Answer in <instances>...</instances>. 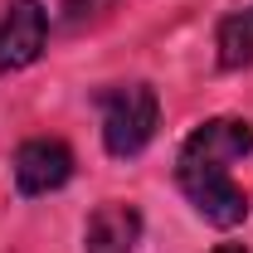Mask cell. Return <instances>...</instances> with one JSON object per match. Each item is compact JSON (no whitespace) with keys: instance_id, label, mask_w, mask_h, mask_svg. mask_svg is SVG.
I'll list each match as a JSON object with an SVG mask.
<instances>
[{"instance_id":"1","label":"cell","mask_w":253,"mask_h":253,"mask_svg":"<svg viewBox=\"0 0 253 253\" xmlns=\"http://www.w3.org/2000/svg\"><path fill=\"white\" fill-rule=\"evenodd\" d=\"M253 151V126L244 117H210L185 136L175 156V180L195 205V214L214 229H234L249 219V195L234 185L229 166Z\"/></svg>"},{"instance_id":"4","label":"cell","mask_w":253,"mask_h":253,"mask_svg":"<svg viewBox=\"0 0 253 253\" xmlns=\"http://www.w3.org/2000/svg\"><path fill=\"white\" fill-rule=\"evenodd\" d=\"M73 180V151L59 136H34L15 151V185L20 195H49Z\"/></svg>"},{"instance_id":"2","label":"cell","mask_w":253,"mask_h":253,"mask_svg":"<svg viewBox=\"0 0 253 253\" xmlns=\"http://www.w3.org/2000/svg\"><path fill=\"white\" fill-rule=\"evenodd\" d=\"M97 112H102V146L117 161L141 156L161 122V102L151 93V83H112V88H102Z\"/></svg>"},{"instance_id":"6","label":"cell","mask_w":253,"mask_h":253,"mask_svg":"<svg viewBox=\"0 0 253 253\" xmlns=\"http://www.w3.org/2000/svg\"><path fill=\"white\" fill-rule=\"evenodd\" d=\"M214 49H219V68H249L253 63V5L219 20Z\"/></svg>"},{"instance_id":"8","label":"cell","mask_w":253,"mask_h":253,"mask_svg":"<svg viewBox=\"0 0 253 253\" xmlns=\"http://www.w3.org/2000/svg\"><path fill=\"white\" fill-rule=\"evenodd\" d=\"M214 253H249V249H239V244H219Z\"/></svg>"},{"instance_id":"3","label":"cell","mask_w":253,"mask_h":253,"mask_svg":"<svg viewBox=\"0 0 253 253\" xmlns=\"http://www.w3.org/2000/svg\"><path fill=\"white\" fill-rule=\"evenodd\" d=\"M49 15L39 0H10L0 15V73H20L44 54Z\"/></svg>"},{"instance_id":"7","label":"cell","mask_w":253,"mask_h":253,"mask_svg":"<svg viewBox=\"0 0 253 253\" xmlns=\"http://www.w3.org/2000/svg\"><path fill=\"white\" fill-rule=\"evenodd\" d=\"M112 5L117 0H59V20H63V30H83V25L102 20Z\"/></svg>"},{"instance_id":"5","label":"cell","mask_w":253,"mask_h":253,"mask_svg":"<svg viewBox=\"0 0 253 253\" xmlns=\"http://www.w3.org/2000/svg\"><path fill=\"white\" fill-rule=\"evenodd\" d=\"M141 244V214L136 205H97L83 224V249L88 253H131Z\"/></svg>"}]
</instances>
